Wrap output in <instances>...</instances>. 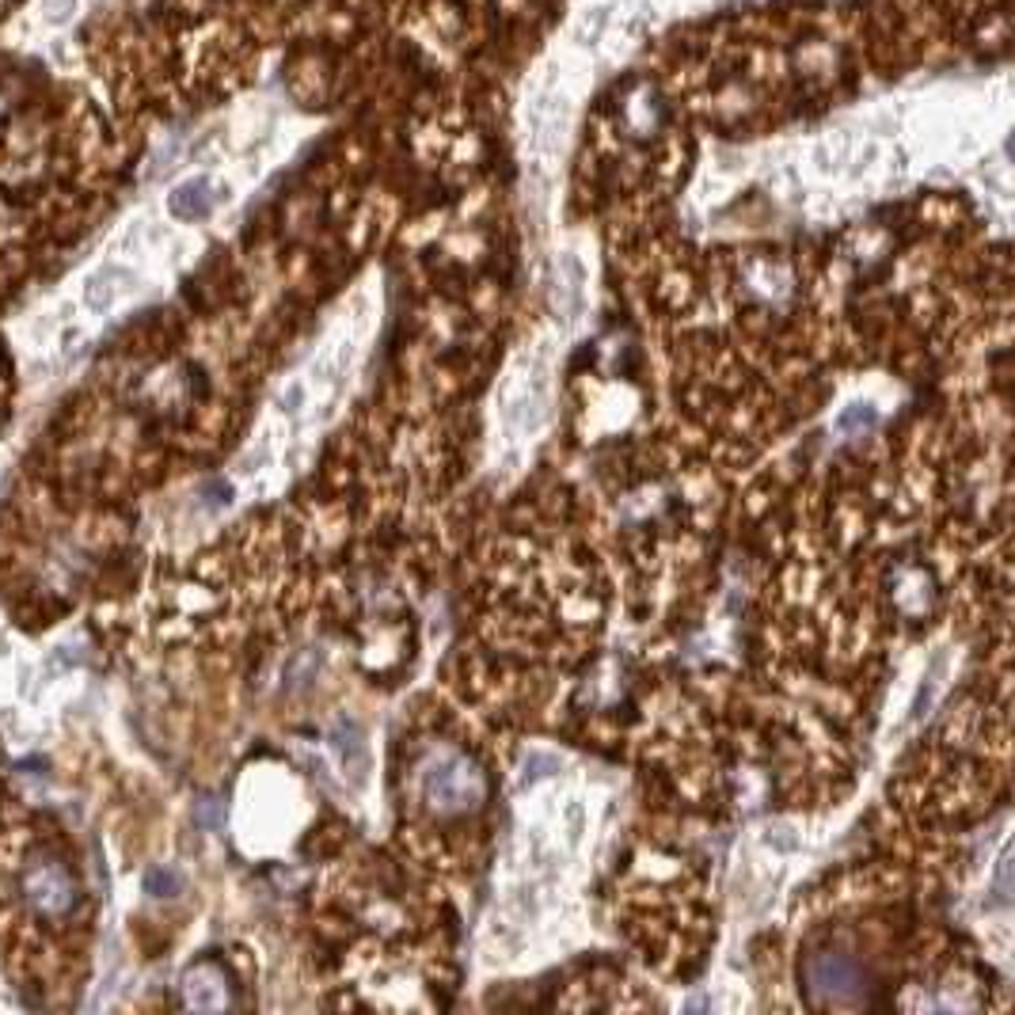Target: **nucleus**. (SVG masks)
I'll use <instances>...</instances> for the list:
<instances>
[{
    "label": "nucleus",
    "mask_w": 1015,
    "mask_h": 1015,
    "mask_svg": "<svg viewBox=\"0 0 1015 1015\" xmlns=\"http://www.w3.org/2000/svg\"><path fill=\"white\" fill-rule=\"evenodd\" d=\"M73 12H77V0H46V8H42V16L50 23H65Z\"/></svg>",
    "instance_id": "39448f33"
},
{
    "label": "nucleus",
    "mask_w": 1015,
    "mask_h": 1015,
    "mask_svg": "<svg viewBox=\"0 0 1015 1015\" xmlns=\"http://www.w3.org/2000/svg\"><path fill=\"white\" fill-rule=\"evenodd\" d=\"M145 886H149V894H156V898H175V894L183 890V879H179V871H172V867H153Z\"/></svg>",
    "instance_id": "20e7f679"
},
{
    "label": "nucleus",
    "mask_w": 1015,
    "mask_h": 1015,
    "mask_svg": "<svg viewBox=\"0 0 1015 1015\" xmlns=\"http://www.w3.org/2000/svg\"><path fill=\"white\" fill-rule=\"evenodd\" d=\"M331 742H335V753H339V761L346 768H354V776H362L365 772V742H362V730L354 719H339L335 730H331Z\"/></svg>",
    "instance_id": "7ed1b4c3"
},
{
    "label": "nucleus",
    "mask_w": 1015,
    "mask_h": 1015,
    "mask_svg": "<svg viewBox=\"0 0 1015 1015\" xmlns=\"http://www.w3.org/2000/svg\"><path fill=\"white\" fill-rule=\"evenodd\" d=\"M863 422H875V411L871 407H852V411H844L841 415V430H852V426H863Z\"/></svg>",
    "instance_id": "423d86ee"
},
{
    "label": "nucleus",
    "mask_w": 1015,
    "mask_h": 1015,
    "mask_svg": "<svg viewBox=\"0 0 1015 1015\" xmlns=\"http://www.w3.org/2000/svg\"><path fill=\"white\" fill-rule=\"evenodd\" d=\"M8 799H4V784H0V837H4V829H8Z\"/></svg>",
    "instance_id": "0eeeda50"
},
{
    "label": "nucleus",
    "mask_w": 1015,
    "mask_h": 1015,
    "mask_svg": "<svg viewBox=\"0 0 1015 1015\" xmlns=\"http://www.w3.org/2000/svg\"><path fill=\"white\" fill-rule=\"evenodd\" d=\"M168 210L179 221H202L213 210V191L206 179H187L168 194Z\"/></svg>",
    "instance_id": "f03ea898"
},
{
    "label": "nucleus",
    "mask_w": 1015,
    "mask_h": 1015,
    "mask_svg": "<svg viewBox=\"0 0 1015 1015\" xmlns=\"http://www.w3.org/2000/svg\"><path fill=\"white\" fill-rule=\"evenodd\" d=\"M426 795L434 799L441 814H449V810H468V806L479 803V795H483V780H479V772L468 768V761H460V757H449V761H441L426 772Z\"/></svg>",
    "instance_id": "f257e3e1"
}]
</instances>
